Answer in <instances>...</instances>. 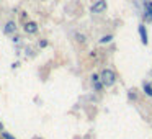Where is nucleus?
Segmentation results:
<instances>
[{
    "label": "nucleus",
    "instance_id": "f257e3e1",
    "mask_svg": "<svg viewBox=\"0 0 152 139\" xmlns=\"http://www.w3.org/2000/svg\"><path fill=\"white\" fill-rule=\"evenodd\" d=\"M100 80L105 87H113L116 83V74L111 69H103L100 72Z\"/></svg>",
    "mask_w": 152,
    "mask_h": 139
},
{
    "label": "nucleus",
    "instance_id": "f03ea898",
    "mask_svg": "<svg viewBox=\"0 0 152 139\" xmlns=\"http://www.w3.org/2000/svg\"><path fill=\"white\" fill-rule=\"evenodd\" d=\"M23 30H25V33H28V34H34L38 31V25L34 23V21H28V23H25Z\"/></svg>",
    "mask_w": 152,
    "mask_h": 139
},
{
    "label": "nucleus",
    "instance_id": "423d86ee",
    "mask_svg": "<svg viewBox=\"0 0 152 139\" xmlns=\"http://www.w3.org/2000/svg\"><path fill=\"white\" fill-rule=\"evenodd\" d=\"M4 31H5L7 34H12V33H15V31H17V25H15V21H8V23L5 25Z\"/></svg>",
    "mask_w": 152,
    "mask_h": 139
},
{
    "label": "nucleus",
    "instance_id": "20e7f679",
    "mask_svg": "<svg viewBox=\"0 0 152 139\" xmlns=\"http://www.w3.org/2000/svg\"><path fill=\"white\" fill-rule=\"evenodd\" d=\"M105 8H106L105 0H100V2H96V4L92 7V13H100V12H105Z\"/></svg>",
    "mask_w": 152,
    "mask_h": 139
},
{
    "label": "nucleus",
    "instance_id": "ddd939ff",
    "mask_svg": "<svg viewBox=\"0 0 152 139\" xmlns=\"http://www.w3.org/2000/svg\"><path fill=\"white\" fill-rule=\"evenodd\" d=\"M36 139H39V138H36Z\"/></svg>",
    "mask_w": 152,
    "mask_h": 139
},
{
    "label": "nucleus",
    "instance_id": "9b49d317",
    "mask_svg": "<svg viewBox=\"0 0 152 139\" xmlns=\"http://www.w3.org/2000/svg\"><path fill=\"white\" fill-rule=\"evenodd\" d=\"M39 46H41V48H46V46H48V41H46V40L39 41Z\"/></svg>",
    "mask_w": 152,
    "mask_h": 139
},
{
    "label": "nucleus",
    "instance_id": "9d476101",
    "mask_svg": "<svg viewBox=\"0 0 152 139\" xmlns=\"http://www.w3.org/2000/svg\"><path fill=\"white\" fill-rule=\"evenodd\" d=\"M2 138H4V139H15L13 136H12L10 132H7V131H4V132H2Z\"/></svg>",
    "mask_w": 152,
    "mask_h": 139
},
{
    "label": "nucleus",
    "instance_id": "7ed1b4c3",
    "mask_svg": "<svg viewBox=\"0 0 152 139\" xmlns=\"http://www.w3.org/2000/svg\"><path fill=\"white\" fill-rule=\"evenodd\" d=\"M137 31H139V36H141V41H142V44H147L149 43V36H147V30H145V26L144 25H139V28H137Z\"/></svg>",
    "mask_w": 152,
    "mask_h": 139
},
{
    "label": "nucleus",
    "instance_id": "39448f33",
    "mask_svg": "<svg viewBox=\"0 0 152 139\" xmlns=\"http://www.w3.org/2000/svg\"><path fill=\"white\" fill-rule=\"evenodd\" d=\"M145 20L152 21V0L145 2Z\"/></svg>",
    "mask_w": 152,
    "mask_h": 139
},
{
    "label": "nucleus",
    "instance_id": "0eeeda50",
    "mask_svg": "<svg viewBox=\"0 0 152 139\" xmlns=\"http://www.w3.org/2000/svg\"><path fill=\"white\" fill-rule=\"evenodd\" d=\"M144 92L147 97H152V85L151 83H144Z\"/></svg>",
    "mask_w": 152,
    "mask_h": 139
},
{
    "label": "nucleus",
    "instance_id": "f8f14e48",
    "mask_svg": "<svg viewBox=\"0 0 152 139\" xmlns=\"http://www.w3.org/2000/svg\"><path fill=\"white\" fill-rule=\"evenodd\" d=\"M0 132H4V124L0 123Z\"/></svg>",
    "mask_w": 152,
    "mask_h": 139
},
{
    "label": "nucleus",
    "instance_id": "6e6552de",
    "mask_svg": "<svg viewBox=\"0 0 152 139\" xmlns=\"http://www.w3.org/2000/svg\"><path fill=\"white\" fill-rule=\"evenodd\" d=\"M111 40H113V36H111V34H106V36H103L102 40H100V43H102V44H106V43H110Z\"/></svg>",
    "mask_w": 152,
    "mask_h": 139
},
{
    "label": "nucleus",
    "instance_id": "1a4fd4ad",
    "mask_svg": "<svg viewBox=\"0 0 152 139\" xmlns=\"http://www.w3.org/2000/svg\"><path fill=\"white\" fill-rule=\"evenodd\" d=\"M75 38H77V41H79V43H85V34H82V33H75Z\"/></svg>",
    "mask_w": 152,
    "mask_h": 139
}]
</instances>
